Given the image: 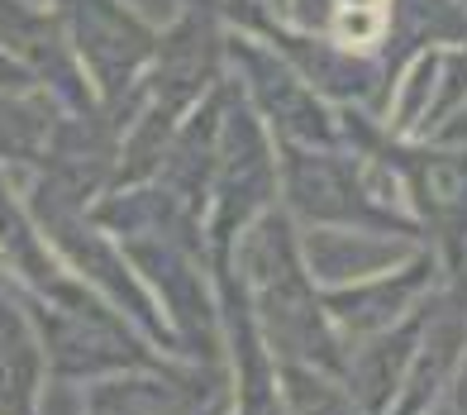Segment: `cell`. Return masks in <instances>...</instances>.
Listing matches in <instances>:
<instances>
[{
	"mask_svg": "<svg viewBox=\"0 0 467 415\" xmlns=\"http://www.w3.org/2000/svg\"><path fill=\"white\" fill-rule=\"evenodd\" d=\"M253 310V325L267 344L272 358L282 363H310L338 378L344 368V339L325 310L320 282L310 277L301 254V224L282 205L263 211L253 224H244L239 239L220 258Z\"/></svg>",
	"mask_w": 467,
	"mask_h": 415,
	"instance_id": "6da1fadb",
	"label": "cell"
},
{
	"mask_svg": "<svg viewBox=\"0 0 467 415\" xmlns=\"http://www.w3.org/2000/svg\"><path fill=\"white\" fill-rule=\"evenodd\" d=\"M277 177L282 211L301 230H372L420 239L400 201V182L377 153H363L353 143H334V149L277 143Z\"/></svg>",
	"mask_w": 467,
	"mask_h": 415,
	"instance_id": "7a4b0ae2",
	"label": "cell"
},
{
	"mask_svg": "<svg viewBox=\"0 0 467 415\" xmlns=\"http://www.w3.org/2000/svg\"><path fill=\"white\" fill-rule=\"evenodd\" d=\"M338 115H344V143L377 153L396 172L406 215L443 267V286L467 301V149L439 139H391L372 110Z\"/></svg>",
	"mask_w": 467,
	"mask_h": 415,
	"instance_id": "3957f363",
	"label": "cell"
},
{
	"mask_svg": "<svg viewBox=\"0 0 467 415\" xmlns=\"http://www.w3.org/2000/svg\"><path fill=\"white\" fill-rule=\"evenodd\" d=\"M34 320V335L44 344V368L57 382H91L119 368H148V363H172L162 348L130 325L119 310L91 292L87 282H77L62 301H19Z\"/></svg>",
	"mask_w": 467,
	"mask_h": 415,
	"instance_id": "277c9868",
	"label": "cell"
},
{
	"mask_svg": "<svg viewBox=\"0 0 467 415\" xmlns=\"http://www.w3.org/2000/svg\"><path fill=\"white\" fill-rule=\"evenodd\" d=\"M282 205V177H277V139L267 134L258 110L239 96L229 81L224 115H220V143H215V172H210L205 196V248L210 263L229 254L244 224H253L263 211Z\"/></svg>",
	"mask_w": 467,
	"mask_h": 415,
	"instance_id": "5b68a950",
	"label": "cell"
},
{
	"mask_svg": "<svg viewBox=\"0 0 467 415\" xmlns=\"http://www.w3.org/2000/svg\"><path fill=\"white\" fill-rule=\"evenodd\" d=\"M224 67H229V81L239 87V96L258 110V119L267 124V134L277 143H301V149H334V143H344V115H338V106H329L258 34L229 25Z\"/></svg>",
	"mask_w": 467,
	"mask_h": 415,
	"instance_id": "8992f818",
	"label": "cell"
},
{
	"mask_svg": "<svg viewBox=\"0 0 467 415\" xmlns=\"http://www.w3.org/2000/svg\"><path fill=\"white\" fill-rule=\"evenodd\" d=\"M48 5L87 87L96 91V106L134 110L158 25H148L130 0H48Z\"/></svg>",
	"mask_w": 467,
	"mask_h": 415,
	"instance_id": "52a82bcc",
	"label": "cell"
},
{
	"mask_svg": "<svg viewBox=\"0 0 467 415\" xmlns=\"http://www.w3.org/2000/svg\"><path fill=\"white\" fill-rule=\"evenodd\" d=\"M224 38L229 25L215 0H186L172 25H162L148 53V67L139 77V100L134 106L177 124L196 100L229 77L224 67Z\"/></svg>",
	"mask_w": 467,
	"mask_h": 415,
	"instance_id": "ba28073f",
	"label": "cell"
},
{
	"mask_svg": "<svg viewBox=\"0 0 467 415\" xmlns=\"http://www.w3.org/2000/svg\"><path fill=\"white\" fill-rule=\"evenodd\" d=\"M81 415H229L224 363H148L81 382Z\"/></svg>",
	"mask_w": 467,
	"mask_h": 415,
	"instance_id": "9c48e42d",
	"label": "cell"
},
{
	"mask_svg": "<svg viewBox=\"0 0 467 415\" xmlns=\"http://www.w3.org/2000/svg\"><path fill=\"white\" fill-rule=\"evenodd\" d=\"M439 286H443V267L434 258V248L420 244L400 263L381 267V273H368L344 286H320V296H325V310L338 329V339L348 348L353 339H368L377 329H391L406 316H415Z\"/></svg>",
	"mask_w": 467,
	"mask_h": 415,
	"instance_id": "30bf717a",
	"label": "cell"
},
{
	"mask_svg": "<svg viewBox=\"0 0 467 415\" xmlns=\"http://www.w3.org/2000/svg\"><path fill=\"white\" fill-rule=\"evenodd\" d=\"M220 301V335H224V378H229V415H286L277 358L253 325V310L224 263H210Z\"/></svg>",
	"mask_w": 467,
	"mask_h": 415,
	"instance_id": "8fae6325",
	"label": "cell"
},
{
	"mask_svg": "<svg viewBox=\"0 0 467 415\" xmlns=\"http://www.w3.org/2000/svg\"><path fill=\"white\" fill-rule=\"evenodd\" d=\"M420 248V239H396V234H372V230H301V254L306 267L320 286H344L368 273H381Z\"/></svg>",
	"mask_w": 467,
	"mask_h": 415,
	"instance_id": "7c38bea8",
	"label": "cell"
},
{
	"mask_svg": "<svg viewBox=\"0 0 467 415\" xmlns=\"http://www.w3.org/2000/svg\"><path fill=\"white\" fill-rule=\"evenodd\" d=\"M462 38H467V5H458V0H391L377 62L387 81H396V72L410 57L443 44H462Z\"/></svg>",
	"mask_w": 467,
	"mask_h": 415,
	"instance_id": "4fadbf2b",
	"label": "cell"
},
{
	"mask_svg": "<svg viewBox=\"0 0 467 415\" xmlns=\"http://www.w3.org/2000/svg\"><path fill=\"white\" fill-rule=\"evenodd\" d=\"M44 378V344L34 335L29 310L0 296V415H38Z\"/></svg>",
	"mask_w": 467,
	"mask_h": 415,
	"instance_id": "5bb4252c",
	"label": "cell"
},
{
	"mask_svg": "<svg viewBox=\"0 0 467 415\" xmlns=\"http://www.w3.org/2000/svg\"><path fill=\"white\" fill-rule=\"evenodd\" d=\"M57 106L44 91H0V168H29L53 134Z\"/></svg>",
	"mask_w": 467,
	"mask_h": 415,
	"instance_id": "9a60e30c",
	"label": "cell"
},
{
	"mask_svg": "<svg viewBox=\"0 0 467 415\" xmlns=\"http://www.w3.org/2000/svg\"><path fill=\"white\" fill-rule=\"evenodd\" d=\"M277 382H282V401L286 415H363L353 406L348 387L325 368L310 363H282L277 358Z\"/></svg>",
	"mask_w": 467,
	"mask_h": 415,
	"instance_id": "2e32d148",
	"label": "cell"
},
{
	"mask_svg": "<svg viewBox=\"0 0 467 415\" xmlns=\"http://www.w3.org/2000/svg\"><path fill=\"white\" fill-rule=\"evenodd\" d=\"M387 10L391 0H329L325 34L353 53H377L381 29H387Z\"/></svg>",
	"mask_w": 467,
	"mask_h": 415,
	"instance_id": "e0dca14e",
	"label": "cell"
},
{
	"mask_svg": "<svg viewBox=\"0 0 467 415\" xmlns=\"http://www.w3.org/2000/svg\"><path fill=\"white\" fill-rule=\"evenodd\" d=\"M267 10L277 15V19H286V25H296V29H315V34H325L329 0H272Z\"/></svg>",
	"mask_w": 467,
	"mask_h": 415,
	"instance_id": "ac0fdd59",
	"label": "cell"
},
{
	"mask_svg": "<svg viewBox=\"0 0 467 415\" xmlns=\"http://www.w3.org/2000/svg\"><path fill=\"white\" fill-rule=\"evenodd\" d=\"M424 415H467V348H462V363L453 368V378L449 387L434 397V406L424 410Z\"/></svg>",
	"mask_w": 467,
	"mask_h": 415,
	"instance_id": "d6986e66",
	"label": "cell"
},
{
	"mask_svg": "<svg viewBox=\"0 0 467 415\" xmlns=\"http://www.w3.org/2000/svg\"><path fill=\"white\" fill-rule=\"evenodd\" d=\"M430 139H439V143H462V149H467V100H462V106H458L449 119L439 124V130H434Z\"/></svg>",
	"mask_w": 467,
	"mask_h": 415,
	"instance_id": "ffe728a7",
	"label": "cell"
},
{
	"mask_svg": "<svg viewBox=\"0 0 467 415\" xmlns=\"http://www.w3.org/2000/svg\"><path fill=\"white\" fill-rule=\"evenodd\" d=\"M258 5H272V0H258Z\"/></svg>",
	"mask_w": 467,
	"mask_h": 415,
	"instance_id": "44dd1931",
	"label": "cell"
},
{
	"mask_svg": "<svg viewBox=\"0 0 467 415\" xmlns=\"http://www.w3.org/2000/svg\"><path fill=\"white\" fill-rule=\"evenodd\" d=\"M0 273H5V263H0Z\"/></svg>",
	"mask_w": 467,
	"mask_h": 415,
	"instance_id": "7402d4cb",
	"label": "cell"
},
{
	"mask_svg": "<svg viewBox=\"0 0 467 415\" xmlns=\"http://www.w3.org/2000/svg\"><path fill=\"white\" fill-rule=\"evenodd\" d=\"M458 5H467V0H458Z\"/></svg>",
	"mask_w": 467,
	"mask_h": 415,
	"instance_id": "603a6c76",
	"label": "cell"
}]
</instances>
